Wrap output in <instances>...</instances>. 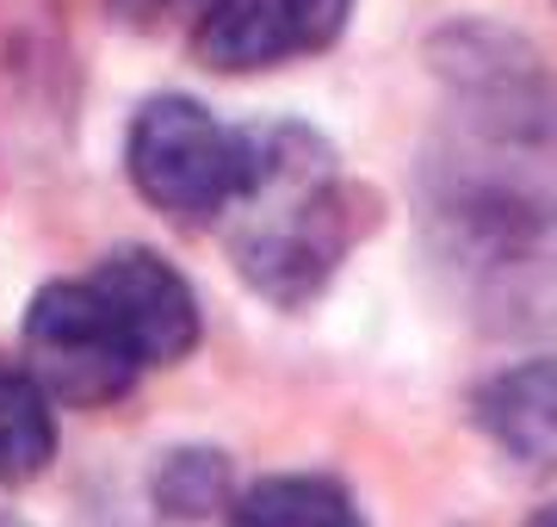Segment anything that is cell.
I'll return each instance as SVG.
<instances>
[{"mask_svg":"<svg viewBox=\"0 0 557 527\" xmlns=\"http://www.w3.org/2000/svg\"><path fill=\"white\" fill-rule=\"evenodd\" d=\"M248 156H255L248 131H223L199 100L180 94L143 106L124 149L137 193L180 223H218L236 186L248 181Z\"/></svg>","mask_w":557,"mask_h":527,"instance_id":"7a4b0ae2","label":"cell"},{"mask_svg":"<svg viewBox=\"0 0 557 527\" xmlns=\"http://www.w3.org/2000/svg\"><path fill=\"white\" fill-rule=\"evenodd\" d=\"M248 181L236 186L218 223L230 230L236 267L255 292L304 305L354 243V193L329 162V143L298 124L248 131Z\"/></svg>","mask_w":557,"mask_h":527,"instance_id":"6da1fadb","label":"cell"},{"mask_svg":"<svg viewBox=\"0 0 557 527\" xmlns=\"http://www.w3.org/2000/svg\"><path fill=\"white\" fill-rule=\"evenodd\" d=\"M186 0H106V13L124 25H161L168 13H180Z\"/></svg>","mask_w":557,"mask_h":527,"instance_id":"30bf717a","label":"cell"},{"mask_svg":"<svg viewBox=\"0 0 557 527\" xmlns=\"http://www.w3.org/2000/svg\"><path fill=\"white\" fill-rule=\"evenodd\" d=\"M223 490H230V466L211 446H186L161 466V508H174V515H211Z\"/></svg>","mask_w":557,"mask_h":527,"instance_id":"9c48e42d","label":"cell"},{"mask_svg":"<svg viewBox=\"0 0 557 527\" xmlns=\"http://www.w3.org/2000/svg\"><path fill=\"white\" fill-rule=\"evenodd\" d=\"M471 409H478V428L508 459L557 466V360H527L496 372Z\"/></svg>","mask_w":557,"mask_h":527,"instance_id":"8992f818","label":"cell"},{"mask_svg":"<svg viewBox=\"0 0 557 527\" xmlns=\"http://www.w3.org/2000/svg\"><path fill=\"white\" fill-rule=\"evenodd\" d=\"M527 527H557V508H539V515H533Z\"/></svg>","mask_w":557,"mask_h":527,"instance_id":"8fae6325","label":"cell"},{"mask_svg":"<svg viewBox=\"0 0 557 527\" xmlns=\"http://www.w3.org/2000/svg\"><path fill=\"white\" fill-rule=\"evenodd\" d=\"M347 13H354V0H205L193 50L205 69L255 75V69H278V62L329 50Z\"/></svg>","mask_w":557,"mask_h":527,"instance_id":"277c9868","label":"cell"},{"mask_svg":"<svg viewBox=\"0 0 557 527\" xmlns=\"http://www.w3.org/2000/svg\"><path fill=\"white\" fill-rule=\"evenodd\" d=\"M236 527H366V515L329 478H267L236 503Z\"/></svg>","mask_w":557,"mask_h":527,"instance_id":"ba28073f","label":"cell"},{"mask_svg":"<svg viewBox=\"0 0 557 527\" xmlns=\"http://www.w3.org/2000/svg\"><path fill=\"white\" fill-rule=\"evenodd\" d=\"M87 280L106 298V310L119 317V329L131 335V347L143 354V366L186 360L199 347V298H193L186 273H174L161 255H149V248H119Z\"/></svg>","mask_w":557,"mask_h":527,"instance_id":"5b68a950","label":"cell"},{"mask_svg":"<svg viewBox=\"0 0 557 527\" xmlns=\"http://www.w3.org/2000/svg\"><path fill=\"white\" fill-rule=\"evenodd\" d=\"M25 366L57 404L100 409L119 404L137 385L143 354L131 347V335L119 329V317L106 310V298L94 292V280H57L44 285L32 310H25Z\"/></svg>","mask_w":557,"mask_h":527,"instance_id":"3957f363","label":"cell"},{"mask_svg":"<svg viewBox=\"0 0 557 527\" xmlns=\"http://www.w3.org/2000/svg\"><path fill=\"white\" fill-rule=\"evenodd\" d=\"M50 453H57L50 391L32 379V366H0V485L38 478Z\"/></svg>","mask_w":557,"mask_h":527,"instance_id":"52a82bcc","label":"cell"}]
</instances>
